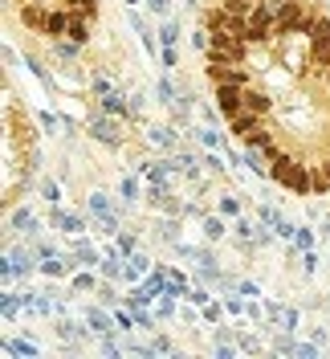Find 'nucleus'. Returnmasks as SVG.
Wrapping results in <instances>:
<instances>
[{
    "label": "nucleus",
    "mask_w": 330,
    "mask_h": 359,
    "mask_svg": "<svg viewBox=\"0 0 330 359\" xmlns=\"http://www.w3.org/2000/svg\"><path fill=\"white\" fill-rule=\"evenodd\" d=\"M147 8H151L155 17H163V21L172 17V4H167V0H147Z\"/></svg>",
    "instance_id": "7c9ffc66"
},
{
    "label": "nucleus",
    "mask_w": 330,
    "mask_h": 359,
    "mask_svg": "<svg viewBox=\"0 0 330 359\" xmlns=\"http://www.w3.org/2000/svg\"><path fill=\"white\" fill-rule=\"evenodd\" d=\"M135 323H139V331H151V327H155V314H147L143 306H135Z\"/></svg>",
    "instance_id": "c85d7f7f"
},
{
    "label": "nucleus",
    "mask_w": 330,
    "mask_h": 359,
    "mask_svg": "<svg viewBox=\"0 0 330 359\" xmlns=\"http://www.w3.org/2000/svg\"><path fill=\"white\" fill-rule=\"evenodd\" d=\"M118 192H123V201H127V204H135V201H139V180H135V176H123Z\"/></svg>",
    "instance_id": "b1692460"
},
{
    "label": "nucleus",
    "mask_w": 330,
    "mask_h": 359,
    "mask_svg": "<svg viewBox=\"0 0 330 359\" xmlns=\"http://www.w3.org/2000/svg\"><path fill=\"white\" fill-rule=\"evenodd\" d=\"M66 33H69V8H49L41 37L45 41H57V37H66Z\"/></svg>",
    "instance_id": "423d86ee"
},
{
    "label": "nucleus",
    "mask_w": 330,
    "mask_h": 359,
    "mask_svg": "<svg viewBox=\"0 0 330 359\" xmlns=\"http://www.w3.org/2000/svg\"><path fill=\"white\" fill-rule=\"evenodd\" d=\"M322 78H326V86H330V66H326V74H322Z\"/></svg>",
    "instance_id": "de8ad7c7"
},
{
    "label": "nucleus",
    "mask_w": 330,
    "mask_h": 359,
    "mask_svg": "<svg viewBox=\"0 0 330 359\" xmlns=\"http://www.w3.org/2000/svg\"><path fill=\"white\" fill-rule=\"evenodd\" d=\"M57 335H62V339H74L78 331H74V323H57Z\"/></svg>",
    "instance_id": "a18cd8bd"
},
{
    "label": "nucleus",
    "mask_w": 330,
    "mask_h": 359,
    "mask_svg": "<svg viewBox=\"0 0 330 359\" xmlns=\"http://www.w3.org/2000/svg\"><path fill=\"white\" fill-rule=\"evenodd\" d=\"M208 82L212 86H224V82H237V86H253V74L245 62H208Z\"/></svg>",
    "instance_id": "20e7f679"
},
{
    "label": "nucleus",
    "mask_w": 330,
    "mask_h": 359,
    "mask_svg": "<svg viewBox=\"0 0 330 359\" xmlns=\"http://www.w3.org/2000/svg\"><path fill=\"white\" fill-rule=\"evenodd\" d=\"M49 49H53V57H62V62H78V57L86 53V45L69 41V37H57V41H49Z\"/></svg>",
    "instance_id": "9b49d317"
},
{
    "label": "nucleus",
    "mask_w": 330,
    "mask_h": 359,
    "mask_svg": "<svg viewBox=\"0 0 330 359\" xmlns=\"http://www.w3.org/2000/svg\"><path fill=\"white\" fill-rule=\"evenodd\" d=\"M245 111H257V114H269L273 111V94L261 86H245Z\"/></svg>",
    "instance_id": "6e6552de"
},
{
    "label": "nucleus",
    "mask_w": 330,
    "mask_h": 359,
    "mask_svg": "<svg viewBox=\"0 0 330 359\" xmlns=\"http://www.w3.org/2000/svg\"><path fill=\"white\" fill-rule=\"evenodd\" d=\"M216 111L224 114V118H237V114L245 111V86H237V82L216 86Z\"/></svg>",
    "instance_id": "39448f33"
},
{
    "label": "nucleus",
    "mask_w": 330,
    "mask_h": 359,
    "mask_svg": "<svg viewBox=\"0 0 330 359\" xmlns=\"http://www.w3.org/2000/svg\"><path fill=\"white\" fill-rule=\"evenodd\" d=\"M298 323H302V314H298V311H289V306H286V331H289V335L298 331Z\"/></svg>",
    "instance_id": "79ce46f5"
},
{
    "label": "nucleus",
    "mask_w": 330,
    "mask_h": 359,
    "mask_svg": "<svg viewBox=\"0 0 330 359\" xmlns=\"http://www.w3.org/2000/svg\"><path fill=\"white\" fill-rule=\"evenodd\" d=\"M98 107H102L106 114H118V118H131V102H127V94H123V90H106Z\"/></svg>",
    "instance_id": "1a4fd4ad"
},
{
    "label": "nucleus",
    "mask_w": 330,
    "mask_h": 359,
    "mask_svg": "<svg viewBox=\"0 0 330 359\" xmlns=\"http://www.w3.org/2000/svg\"><path fill=\"white\" fill-rule=\"evenodd\" d=\"M127 4H131V8H135V4H147V0H127Z\"/></svg>",
    "instance_id": "49530a36"
},
{
    "label": "nucleus",
    "mask_w": 330,
    "mask_h": 359,
    "mask_svg": "<svg viewBox=\"0 0 330 359\" xmlns=\"http://www.w3.org/2000/svg\"><path fill=\"white\" fill-rule=\"evenodd\" d=\"M155 314H159V318H172V314H176V298H167V294H163V302L155 306Z\"/></svg>",
    "instance_id": "2f4dec72"
},
{
    "label": "nucleus",
    "mask_w": 330,
    "mask_h": 359,
    "mask_svg": "<svg viewBox=\"0 0 330 359\" xmlns=\"http://www.w3.org/2000/svg\"><path fill=\"white\" fill-rule=\"evenodd\" d=\"M21 4H25V0H21Z\"/></svg>",
    "instance_id": "09e8293b"
},
{
    "label": "nucleus",
    "mask_w": 330,
    "mask_h": 359,
    "mask_svg": "<svg viewBox=\"0 0 330 359\" xmlns=\"http://www.w3.org/2000/svg\"><path fill=\"white\" fill-rule=\"evenodd\" d=\"M294 245H298V249H314V233H310V229H298Z\"/></svg>",
    "instance_id": "473e14b6"
},
{
    "label": "nucleus",
    "mask_w": 330,
    "mask_h": 359,
    "mask_svg": "<svg viewBox=\"0 0 330 359\" xmlns=\"http://www.w3.org/2000/svg\"><path fill=\"white\" fill-rule=\"evenodd\" d=\"M224 311H228V306H212V302H208V306H204V318H208V323H220Z\"/></svg>",
    "instance_id": "a19ab883"
},
{
    "label": "nucleus",
    "mask_w": 330,
    "mask_h": 359,
    "mask_svg": "<svg viewBox=\"0 0 330 359\" xmlns=\"http://www.w3.org/2000/svg\"><path fill=\"white\" fill-rule=\"evenodd\" d=\"M151 347H155V351H172V339H163V335H155V339H151Z\"/></svg>",
    "instance_id": "c03bdc74"
},
{
    "label": "nucleus",
    "mask_w": 330,
    "mask_h": 359,
    "mask_svg": "<svg viewBox=\"0 0 330 359\" xmlns=\"http://www.w3.org/2000/svg\"><path fill=\"white\" fill-rule=\"evenodd\" d=\"M159 62H163V69H176V62H179L176 45H163V53H159Z\"/></svg>",
    "instance_id": "cd10ccee"
},
{
    "label": "nucleus",
    "mask_w": 330,
    "mask_h": 359,
    "mask_svg": "<svg viewBox=\"0 0 330 359\" xmlns=\"http://www.w3.org/2000/svg\"><path fill=\"white\" fill-rule=\"evenodd\" d=\"M237 347H241V351H261V343H257V339H249V335L237 339Z\"/></svg>",
    "instance_id": "37998d69"
},
{
    "label": "nucleus",
    "mask_w": 330,
    "mask_h": 359,
    "mask_svg": "<svg viewBox=\"0 0 330 359\" xmlns=\"http://www.w3.org/2000/svg\"><path fill=\"white\" fill-rule=\"evenodd\" d=\"M98 262H102V257H98V249L78 237V241H74V262H69V266L78 269V266H98Z\"/></svg>",
    "instance_id": "f8f14e48"
},
{
    "label": "nucleus",
    "mask_w": 330,
    "mask_h": 359,
    "mask_svg": "<svg viewBox=\"0 0 330 359\" xmlns=\"http://www.w3.org/2000/svg\"><path fill=\"white\" fill-rule=\"evenodd\" d=\"M69 41L78 45H90V17H78V13H69Z\"/></svg>",
    "instance_id": "4468645a"
},
{
    "label": "nucleus",
    "mask_w": 330,
    "mask_h": 359,
    "mask_svg": "<svg viewBox=\"0 0 330 359\" xmlns=\"http://www.w3.org/2000/svg\"><path fill=\"white\" fill-rule=\"evenodd\" d=\"M37 269H41L45 278H66L74 266H69V262H62V257L53 253V257H41V262H37Z\"/></svg>",
    "instance_id": "2eb2a0df"
},
{
    "label": "nucleus",
    "mask_w": 330,
    "mask_h": 359,
    "mask_svg": "<svg viewBox=\"0 0 330 359\" xmlns=\"http://www.w3.org/2000/svg\"><path fill=\"white\" fill-rule=\"evenodd\" d=\"M237 294H241V298H257L261 286H257V282H237Z\"/></svg>",
    "instance_id": "72a5a7b5"
},
{
    "label": "nucleus",
    "mask_w": 330,
    "mask_h": 359,
    "mask_svg": "<svg viewBox=\"0 0 330 359\" xmlns=\"http://www.w3.org/2000/svg\"><path fill=\"white\" fill-rule=\"evenodd\" d=\"M41 127H45V131H57V127H62V118H57L53 111H41Z\"/></svg>",
    "instance_id": "e433bc0d"
},
{
    "label": "nucleus",
    "mask_w": 330,
    "mask_h": 359,
    "mask_svg": "<svg viewBox=\"0 0 330 359\" xmlns=\"http://www.w3.org/2000/svg\"><path fill=\"white\" fill-rule=\"evenodd\" d=\"M106 90H114V86H110V82L102 78V74H94V78H90V94H98V98H102Z\"/></svg>",
    "instance_id": "c756f323"
},
{
    "label": "nucleus",
    "mask_w": 330,
    "mask_h": 359,
    "mask_svg": "<svg viewBox=\"0 0 330 359\" xmlns=\"http://www.w3.org/2000/svg\"><path fill=\"white\" fill-rule=\"evenodd\" d=\"M41 201H49V204H62V184H57V180H49V176L41 180Z\"/></svg>",
    "instance_id": "412c9836"
},
{
    "label": "nucleus",
    "mask_w": 330,
    "mask_h": 359,
    "mask_svg": "<svg viewBox=\"0 0 330 359\" xmlns=\"http://www.w3.org/2000/svg\"><path fill=\"white\" fill-rule=\"evenodd\" d=\"M220 212H224V217H241V204L233 201V196H224V201H220Z\"/></svg>",
    "instance_id": "f704fd0d"
},
{
    "label": "nucleus",
    "mask_w": 330,
    "mask_h": 359,
    "mask_svg": "<svg viewBox=\"0 0 330 359\" xmlns=\"http://www.w3.org/2000/svg\"><path fill=\"white\" fill-rule=\"evenodd\" d=\"M4 351H8V355H25V359H37V355H41V351H37L33 343H25V339H8V343H4Z\"/></svg>",
    "instance_id": "6ab92c4d"
},
{
    "label": "nucleus",
    "mask_w": 330,
    "mask_h": 359,
    "mask_svg": "<svg viewBox=\"0 0 330 359\" xmlns=\"http://www.w3.org/2000/svg\"><path fill=\"white\" fill-rule=\"evenodd\" d=\"M78 290H98V278H94L90 269H86V273H74V278H69V294H66V298H74Z\"/></svg>",
    "instance_id": "dca6fc26"
},
{
    "label": "nucleus",
    "mask_w": 330,
    "mask_h": 359,
    "mask_svg": "<svg viewBox=\"0 0 330 359\" xmlns=\"http://www.w3.org/2000/svg\"><path fill=\"white\" fill-rule=\"evenodd\" d=\"M86 323L98 331V335H110V331L118 327V323H114V314H102L98 306H86Z\"/></svg>",
    "instance_id": "ddd939ff"
},
{
    "label": "nucleus",
    "mask_w": 330,
    "mask_h": 359,
    "mask_svg": "<svg viewBox=\"0 0 330 359\" xmlns=\"http://www.w3.org/2000/svg\"><path fill=\"white\" fill-rule=\"evenodd\" d=\"M98 302H102V306H114V302H118V294L110 290V286H98Z\"/></svg>",
    "instance_id": "58836bf2"
},
{
    "label": "nucleus",
    "mask_w": 330,
    "mask_h": 359,
    "mask_svg": "<svg viewBox=\"0 0 330 359\" xmlns=\"http://www.w3.org/2000/svg\"><path fill=\"white\" fill-rule=\"evenodd\" d=\"M159 41H163V45H176V41H179V25H176V17H167V21H163V29H159Z\"/></svg>",
    "instance_id": "5701e85b"
},
{
    "label": "nucleus",
    "mask_w": 330,
    "mask_h": 359,
    "mask_svg": "<svg viewBox=\"0 0 330 359\" xmlns=\"http://www.w3.org/2000/svg\"><path fill=\"white\" fill-rule=\"evenodd\" d=\"M114 241H118V253H123V257H131V253H135V237H131V233H123V229H118V233H114Z\"/></svg>",
    "instance_id": "a878e982"
},
{
    "label": "nucleus",
    "mask_w": 330,
    "mask_h": 359,
    "mask_svg": "<svg viewBox=\"0 0 330 359\" xmlns=\"http://www.w3.org/2000/svg\"><path fill=\"white\" fill-rule=\"evenodd\" d=\"M147 266H151L147 257L131 253V257H127V269H123V278H127V282H135V278H143V273H147Z\"/></svg>",
    "instance_id": "f3484780"
},
{
    "label": "nucleus",
    "mask_w": 330,
    "mask_h": 359,
    "mask_svg": "<svg viewBox=\"0 0 330 359\" xmlns=\"http://www.w3.org/2000/svg\"><path fill=\"white\" fill-rule=\"evenodd\" d=\"M114 323H118V331H139V323H135L131 314H118V311H114Z\"/></svg>",
    "instance_id": "c9c22d12"
},
{
    "label": "nucleus",
    "mask_w": 330,
    "mask_h": 359,
    "mask_svg": "<svg viewBox=\"0 0 330 359\" xmlns=\"http://www.w3.org/2000/svg\"><path fill=\"white\" fill-rule=\"evenodd\" d=\"M261 118H265V114H257V111H241L237 118H228V131L237 135V139H245L249 131H257V127H261Z\"/></svg>",
    "instance_id": "9d476101"
},
{
    "label": "nucleus",
    "mask_w": 330,
    "mask_h": 359,
    "mask_svg": "<svg viewBox=\"0 0 330 359\" xmlns=\"http://www.w3.org/2000/svg\"><path fill=\"white\" fill-rule=\"evenodd\" d=\"M86 135L98 139V143H106V147H123V118L118 114H106L102 107H94L86 114Z\"/></svg>",
    "instance_id": "f257e3e1"
},
{
    "label": "nucleus",
    "mask_w": 330,
    "mask_h": 359,
    "mask_svg": "<svg viewBox=\"0 0 330 359\" xmlns=\"http://www.w3.org/2000/svg\"><path fill=\"white\" fill-rule=\"evenodd\" d=\"M277 53H282V62L289 66V74H310V37H282L277 41Z\"/></svg>",
    "instance_id": "7ed1b4c3"
},
{
    "label": "nucleus",
    "mask_w": 330,
    "mask_h": 359,
    "mask_svg": "<svg viewBox=\"0 0 330 359\" xmlns=\"http://www.w3.org/2000/svg\"><path fill=\"white\" fill-rule=\"evenodd\" d=\"M208 163V172H216V176H224V159H220V151H212V156L204 159Z\"/></svg>",
    "instance_id": "4c0bfd02"
},
{
    "label": "nucleus",
    "mask_w": 330,
    "mask_h": 359,
    "mask_svg": "<svg viewBox=\"0 0 330 359\" xmlns=\"http://www.w3.org/2000/svg\"><path fill=\"white\" fill-rule=\"evenodd\" d=\"M233 229H237V237H241V241H253V233H257V221H249V217H237V224H233Z\"/></svg>",
    "instance_id": "393cba45"
},
{
    "label": "nucleus",
    "mask_w": 330,
    "mask_h": 359,
    "mask_svg": "<svg viewBox=\"0 0 330 359\" xmlns=\"http://www.w3.org/2000/svg\"><path fill=\"white\" fill-rule=\"evenodd\" d=\"M45 17H49V8H45L41 0H25V4H21V25H25V29L41 33V29H45Z\"/></svg>",
    "instance_id": "0eeeda50"
},
{
    "label": "nucleus",
    "mask_w": 330,
    "mask_h": 359,
    "mask_svg": "<svg viewBox=\"0 0 330 359\" xmlns=\"http://www.w3.org/2000/svg\"><path fill=\"white\" fill-rule=\"evenodd\" d=\"M330 66V17L322 13L318 21H314V29H310V74H326Z\"/></svg>",
    "instance_id": "f03ea898"
},
{
    "label": "nucleus",
    "mask_w": 330,
    "mask_h": 359,
    "mask_svg": "<svg viewBox=\"0 0 330 359\" xmlns=\"http://www.w3.org/2000/svg\"><path fill=\"white\" fill-rule=\"evenodd\" d=\"M224 233H228V229H224L220 217H204V237H208V241H220Z\"/></svg>",
    "instance_id": "4be33fe9"
},
{
    "label": "nucleus",
    "mask_w": 330,
    "mask_h": 359,
    "mask_svg": "<svg viewBox=\"0 0 330 359\" xmlns=\"http://www.w3.org/2000/svg\"><path fill=\"white\" fill-rule=\"evenodd\" d=\"M208 298H212V294L204 290V286H196V290L188 294V302H196V306H208Z\"/></svg>",
    "instance_id": "ea45409f"
},
{
    "label": "nucleus",
    "mask_w": 330,
    "mask_h": 359,
    "mask_svg": "<svg viewBox=\"0 0 330 359\" xmlns=\"http://www.w3.org/2000/svg\"><path fill=\"white\" fill-rule=\"evenodd\" d=\"M147 139H151V143H159V147H179V139H176V131H172V127H151V131H147Z\"/></svg>",
    "instance_id": "a211bd4d"
},
{
    "label": "nucleus",
    "mask_w": 330,
    "mask_h": 359,
    "mask_svg": "<svg viewBox=\"0 0 330 359\" xmlns=\"http://www.w3.org/2000/svg\"><path fill=\"white\" fill-rule=\"evenodd\" d=\"M200 143H204V147H212V151H220V147H224V135H220V131H200Z\"/></svg>",
    "instance_id": "bb28decb"
},
{
    "label": "nucleus",
    "mask_w": 330,
    "mask_h": 359,
    "mask_svg": "<svg viewBox=\"0 0 330 359\" xmlns=\"http://www.w3.org/2000/svg\"><path fill=\"white\" fill-rule=\"evenodd\" d=\"M66 8L69 13H78V17H98V0H66Z\"/></svg>",
    "instance_id": "aec40b11"
}]
</instances>
